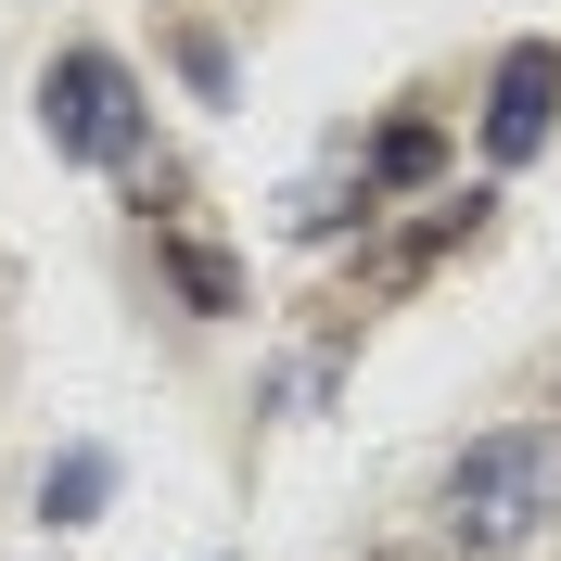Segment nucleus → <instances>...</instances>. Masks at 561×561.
<instances>
[{
	"label": "nucleus",
	"mask_w": 561,
	"mask_h": 561,
	"mask_svg": "<svg viewBox=\"0 0 561 561\" xmlns=\"http://www.w3.org/2000/svg\"><path fill=\"white\" fill-rule=\"evenodd\" d=\"M434 524L459 536L472 561H511L561 524V421H497L472 447L447 459V497H434Z\"/></svg>",
	"instance_id": "1"
},
{
	"label": "nucleus",
	"mask_w": 561,
	"mask_h": 561,
	"mask_svg": "<svg viewBox=\"0 0 561 561\" xmlns=\"http://www.w3.org/2000/svg\"><path fill=\"white\" fill-rule=\"evenodd\" d=\"M38 140H51L65 167H140V153H153V103H140L128 51H103V38L51 51V77H38Z\"/></svg>",
	"instance_id": "2"
},
{
	"label": "nucleus",
	"mask_w": 561,
	"mask_h": 561,
	"mask_svg": "<svg viewBox=\"0 0 561 561\" xmlns=\"http://www.w3.org/2000/svg\"><path fill=\"white\" fill-rule=\"evenodd\" d=\"M561 128V38H511L485 77V167H536Z\"/></svg>",
	"instance_id": "3"
},
{
	"label": "nucleus",
	"mask_w": 561,
	"mask_h": 561,
	"mask_svg": "<svg viewBox=\"0 0 561 561\" xmlns=\"http://www.w3.org/2000/svg\"><path fill=\"white\" fill-rule=\"evenodd\" d=\"M485 217H497V192H434V217H421L409 243H383V255H370V294H409V280L434 268V255H447V243H472Z\"/></svg>",
	"instance_id": "4"
},
{
	"label": "nucleus",
	"mask_w": 561,
	"mask_h": 561,
	"mask_svg": "<svg viewBox=\"0 0 561 561\" xmlns=\"http://www.w3.org/2000/svg\"><path fill=\"white\" fill-rule=\"evenodd\" d=\"M434 179H447V128H434V115L370 128V153H357V205H370V192H434Z\"/></svg>",
	"instance_id": "5"
},
{
	"label": "nucleus",
	"mask_w": 561,
	"mask_h": 561,
	"mask_svg": "<svg viewBox=\"0 0 561 561\" xmlns=\"http://www.w3.org/2000/svg\"><path fill=\"white\" fill-rule=\"evenodd\" d=\"M103 497H115V447H65L38 472V524H90Z\"/></svg>",
	"instance_id": "6"
},
{
	"label": "nucleus",
	"mask_w": 561,
	"mask_h": 561,
	"mask_svg": "<svg viewBox=\"0 0 561 561\" xmlns=\"http://www.w3.org/2000/svg\"><path fill=\"white\" fill-rule=\"evenodd\" d=\"M167 280L192 294V319H230V307H243V268H230L217 243H192V230H167Z\"/></svg>",
	"instance_id": "7"
},
{
	"label": "nucleus",
	"mask_w": 561,
	"mask_h": 561,
	"mask_svg": "<svg viewBox=\"0 0 561 561\" xmlns=\"http://www.w3.org/2000/svg\"><path fill=\"white\" fill-rule=\"evenodd\" d=\"M179 77H192L205 103H230V51H217V38H179Z\"/></svg>",
	"instance_id": "8"
},
{
	"label": "nucleus",
	"mask_w": 561,
	"mask_h": 561,
	"mask_svg": "<svg viewBox=\"0 0 561 561\" xmlns=\"http://www.w3.org/2000/svg\"><path fill=\"white\" fill-rule=\"evenodd\" d=\"M370 561H434V549H370Z\"/></svg>",
	"instance_id": "9"
}]
</instances>
